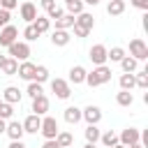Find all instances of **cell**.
<instances>
[{"label":"cell","mask_w":148,"mask_h":148,"mask_svg":"<svg viewBox=\"0 0 148 148\" xmlns=\"http://www.w3.org/2000/svg\"><path fill=\"white\" fill-rule=\"evenodd\" d=\"M86 74H88V72H86L81 65H74V67L69 69V81H72L74 86H76V83H83V81H86Z\"/></svg>","instance_id":"obj_17"},{"label":"cell","mask_w":148,"mask_h":148,"mask_svg":"<svg viewBox=\"0 0 148 148\" xmlns=\"http://www.w3.org/2000/svg\"><path fill=\"white\" fill-rule=\"evenodd\" d=\"M18 12H21V18H23L25 23H32V21L37 18V7H35L30 0H25V2L21 5V9H18Z\"/></svg>","instance_id":"obj_12"},{"label":"cell","mask_w":148,"mask_h":148,"mask_svg":"<svg viewBox=\"0 0 148 148\" xmlns=\"http://www.w3.org/2000/svg\"><path fill=\"white\" fill-rule=\"evenodd\" d=\"M81 118H86L88 125H97V123L102 120V109L95 106V104H90V106H86V109L81 111Z\"/></svg>","instance_id":"obj_9"},{"label":"cell","mask_w":148,"mask_h":148,"mask_svg":"<svg viewBox=\"0 0 148 148\" xmlns=\"http://www.w3.org/2000/svg\"><path fill=\"white\" fill-rule=\"evenodd\" d=\"M65 120H67L69 125H76V123L81 120V109H76V106H67V109H65Z\"/></svg>","instance_id":"obj_22"},{"label":"cell","mask_w":148,"mask_h":148,"mask_svg":"<svg viewBox=\"0 0 148 148\" xmlns=\"http://www.w3.org/2000/svg\"><path fill=\"white\" fill-rule=\"evenodd\" d=\"M9 148H25V146H23V143H21V139H18V141H12V143H9Z\"/></svg>","instance_id":"obj_44"},{"label":"cell","mask_w":148,"mask_h":148,"mask_svg":"<svg viewBox=\"0 0 148 148\" xmlns=\"http://www.w3.org/2000/svg\"><path fill=\"white\" fill-rule=\"evenodd\" d=\"M12 116H14L12 104H9V102H0V118H2V120H9Z\"/></svg>","instance_id":"obj_33"},{"label":"cell","mask_w":148,"mask_h":148,"mask_svg":"<svg viewBox=\"0 0 148 148\" xmlns=\"http://www.w3.org/2000/svg\"><path fill=\"white\" fill-rule=\"evenodd\" d=\"M32 25H35V30L42 35V32H46V30L51 28V18H46V16H37V18L32 21Z\"/></svg>","instance_id":"obj_24"},{"label":"cell","mask_w":148,"mask_h":148,"mask_svg":"<svg viewBox=\"0 0 148 148\" xmlns=\"http://www.w3.org/2000/svg\"><path fill=\"white\" fill-rule=\"evenodd\" d=\"M9 18H12L9 9H2V7H0V28H2V25H7V23H9Z\"/></svg>","instance_id":"obj_37"},{"label":"cell","mask_w":148,"mask_h":148,"mask_svg":"<svg viewBox=\"0 0 148 148\" xmlns=\"http://www.w3.org/2000/svg\"><path fill=\"white\" fill-rule=\"evenodd\" d=\"M116 102H118V106H132L134 97H132V92H130V90H120V92L116 95Z\"/></svg>","instance_id":"obj_25"},{"label":"cell","mask_w":148,"mask_h":148,"mask_svg":"<svg viewBox=\"0 0 148 148\" xmlns=\"http://www.w3.org/2000/svg\"><path fill=\"white\" fill-rule=\"evenodd\" d=\"M83 148H95V143H86V146H83Z\"/></svg>","instance_id":"obj_49"},{"label":"cell","mask_w":148,"mask_h":148,"mask_svg":"<svg viewBox=\"0 0 148 148\" xmlns=\"http://www.w3.org/2000/svg\"><path fill=\"white\" fill-rule=\"evenodd\" d=\"M111 148H125V146H123V143H116V146H111Z\"/></svg>","instance_id":"obj_50"},{"label":"cell","mask_w":148,"mask_h":148,"mask_svg":"<svg viewBox=\"0 0 148 148\" xmlns=\"http://www.w3.org/2000/svg\"><path fill=\"white\" fill-rule=\"evenodd\" d=\"M9 49V56L12 58H16V60H28L30 58V46H28V42H14V44H9L7 46Z\"/></svg>","instance_id":"obj_2"},{"label":"cell","mask_w":148,"mask_h":148,"mask_svg":"<svg viewBox=\"0 0 148 148\" xmlns=\"http://www.w3.org/2000/svg\"><path fill=\"white\" fill-rule=\"evenodd\" d=\"M81 2H86V5H99V0H81Z\"/></svg>","instance_id":"obj_46"},{"label":"cell","mask_w":148,"mask_h":148,"mask_svg":"<svg viewBox=\"0 0 148 148\" xmlns=\"http://www.w3.org/2000/svg\"><path fill=\"white\" fill-rule=\"evenodd\" d=\"M21 97H23V92H21L16 86H7V88H5V102L16 104V102H21Z\"/></svg>","instance_id":"obj_18"},{"label":"cell","mask_w":148,"mask_h":148,"mask_svg":"<svg viewBox=\"0 0 148 148\" xmlns=\"http://www.w3.org/2000/svg\"><path fill=\"white\" fill-rule=\"evenodd\" d=\"M111 67H106V65H97L92 72H88L86 74V83L90 86V88H95V86H102V83H106V81H111Z\"/></svg>","instance_id":"obj_1"},{"label":"cell","mask_w":148,"mask_h":148,"mask_svg":"<svg viewBox=\"0 0 148 148\" xmlns=\"http://www.w3.org/2000/svg\"><path fill=\"white\" fill-rule=\"evenodd\" d=\"M16 5H18V0H0V7H2V9H9V12H12Z\"/></svg>","instance_id":"obj_39"},{"label":"cell","mask_w":148,"mask_h":148,"mask_svg":"<svg viewBox=\"0 0 148 148\" xmlns=\"http://www.w3.org/2000/svg\"><path fill=\"white\" fill-rule=\"evenodd\" d=\"M39 132L44 134V139H56V134L60 132V130H58V120H56L53 116H44V118H42Z\"/></svg>","instance_id":"obj_3"},{"label":"cell","mask_w":148,"mask_h":148,"mask_svg":"<svg viewBox=\"0 0 148 148\" xmlns=\"http://www.w3.org/2000/svg\"><path fill=\"white\" fill-rule=\"evenodd\" d=\"M67 148H72V146H67Z\"/></svg>","instance_id":"obj_52"},{"label":"cell","mask_w":148,"mask_h":148,"mask_svg":"<svg viewBox=\"0 0 148 148\" xmlns=\"http://www.w3.org/2000/svg\"><path fill=\"white\" fill-rule=\"evenodd\" d=\"M21 125H23V132H28V134H37L39 127H42V118H39L37 113H30Z\"/></svg>","instance_id":"obj_10"},{"label":"cell","mask_w":148,"mask_h":148,"mask_svg":"<svg viewBox=\"0 0 148 148\" xmlns=\"http://www.w3.org/2000/svg\"><path fill=\"white\" fill-rule=\"evenodd\" d=\"M74 25V16L72 14H62L58 21H56V30H67V28H72Z\"/></svg>","instance_id":"obj_23"},{"label":"cell","mask_w":148,"mask_h":148,"mask_svg":"<svg viewBox=\"0 0 148 148\" xmlns=\"http://www.w3.org/2000/svg\"><path fill=\"white\" fill-rule=\"evenodd\" d=\"M5 130H7V120L0 118V134H5Z\"/></svg>","instance_id":"obj_45"},{"label":"cell","mask_w":148,"mask_h":148,"mask_svg":"<svg viewBox=\"0 0 148 148\" xmlns=\"http://www.w3.org/2000/svg\"><path fill=\"white\" fill-rule=\"evenodd\" d=\"M5 58H7V56H2V53H0V67H2V62H5Z\"/></svg>","instance_id":"obj_48"},{"label":"cell","mask_w":148,"mask_h":148,"mask_svg":"<svg viewBox=\"0 0 148 148\" xmlns=\"http://www.w3.org/2000/svg\"><path fill=\"white\" fill-rule=\"evenodd\" d=\"M5 134H7L12 141H18V139H21L25 132H23V125H21L18 120H9V123H7V130H5Z\"/></svg>","instance_id":"obj_13"},{"label":"cell","mask_w":148,"mask_h":148,"mask_svg":"<svg viewBox=\"0 0 148 148\" xmlns=\"http://www.w3.org/2000/svg\"><path fill=\"white\" fill-rule=\"evenodd\" d=\"M74 23H76V25H81V28H86V30H92V25H95V18H92V14H86V12H81V14H76Z\"/></svg>","instance_id":"obj_16"},{"label":"cell","mask_w":148,"mask_h":148,"mask_svg":"<svg viewBox=\"0 0 148 148\" xmlns=\"http://www.w3.org/2000/svg\"><path fill=\"white\" fill-rule=\"evenodd\" d=\"M51 90L56 92V97H58V99H67V97L72 95L69 81H65V79H53V81H51Z\"/></svg>","instance_id":"obj_5"},{"label":"cell","mask_w":148,"mask_h":148,"mask_svg":"<svg viewBox=\"0 0 148 148\" xmlns=\"http://www.w3.org/2000/svg\"><path fill=\"white\" fill-rule=\"evenodd\" d=\"M42 7L49 12V9H53V7H56V2H53V0H42Z\"/></svg>","instance_id":"obj_43"},{"label":"cell","mask_w":148,"mask_h":148,"mask_svg":"<svg viewBox=\"0 0 148 148\" xmlns=\"http://www.w3.org/2000/svg\"><path fill=\"white\" fill-rule=\"evenodd\" d=\"M35 67H37V65H32L30 60H23V62L18 65L16 74H18L21 79H25V81H32V76H35Z\"/></svg>","instance_id":"obj_14"},{"label":"cell","mask_w":148,"mask_h":148,"mask_svg":"<svg viewBox=\"0 0 148 148\" xmlns=\"http://www.w3.org/2000/svg\"><path fill=\"white\" fill-rule=\"evenodd\" d=\"M23 37H25V42H35V39L39 37V32H37V30H35V25L30 23V25L23 30Z\"/></svg>","instance_id":"obj_35"},{"label":"cell","mask_w":148,"mask_h":148,"mask_svg":"<svg viewBox=\"0 0 148 148\" xmlns=\"http://www.w3.org/2000/svg\"><path fill=\"white\" fill-rule=\"evenodd\" d=\"M81 12H83V2H81V0H72V2H67V14L76 16V14H81Z\"/></svg>","instance_id":"obj_32"},{"label":"cell","mask_w":148,"mask_h":148,"mask_svg":"<svg viewBox=\"0 0 148 148\" xmlns=\"http://www.w3.org/2000/svg\"><path fill=\"white\" fill-rule=\"evenodd\" d=\"M30 97H37V95H42L44 90H42V83H37V81H30L28 83V90H25Z\"/></svg>","instance_id":"obj_34"},{"label":"cell","mask_w":148,"mask_h":148,"mask_svg":"<svg viewBox=\"0 0 148 148\" xmlns=\"http://www.w3.org/2000/svg\"><path fill=\"white\" fill-rule=\"evenodd\" d=\"M69 32L67 30H53L51 32V42H53V46H67L69 44Z\"/></svg>","instance_id":"obj_15"},{"label":"cell","mask_w":148,"mask_h":148,"mask_svg":"<svg viewBox=\"0 0 148 148\" xmlns=\"http://www.w3.org/2000/svg\"><path fill=\"white\" fill-rule=\"evenodd\" d=\"M49 79V69L44 67V65H37L35 67V76H32V81H37V83H44Z\"/></svg>","instance_id":"obj_31"},{"label":"cell","mask_w":148,"mask_h":148,"mask_svg":"<svg viewBox=\"0 0 148 148\" xmlns=\"http://www.w3.org/2000/svg\"><path fill=\"white\" fill-rule=\"evenodd\" d=\"M42 148H60V146H58V143H56V139H46V141H44V146H42Z\"/></svg>","instance_id":"obj_42"},{"label":"cell","mask_w":148,"mask_h":148,"mask_svg":"<svg viewBox=\"0 0 148 148\" xmlns=\"http://www.w3.org/2000/svg\"><path fill=\"white\" fill-rule=\"evenodd\" d=\"M136 65H139V60H134L132 56H125V58L120 60V67H123V72H134V69H136Z\"/></svg>","instance_id":"obj_30"},{"label":"cell","mask_w":148,"mask_h":148,"mask_svg":"<svg viewBox=\"0 0 148 148\" xmlns=\"http://www.w3.org/2000/svg\"><path fill=\"white\" fill-rule=\"evenodd\" d=\"M106 46L104 44H95V46H90V53H88V58L92 60V65H104L106 62Z\"/></svg>","instance_id":"obj_8"},{"label":"cell","mask_w":148,"mask_h":148,"mask_svg":"<svg viewBox=\"0 0 148 148\" xmlns=\"http://www.w3.org/2000/svg\"><path fill=\"white\" fill-rule=\"evenodd\" d=\"M136 141H141V132L136 127H127V130H123L118 134V143H123V146H132Z\"/></svg>","instance_id":"obj_6"},{"label":"cell","mask_w":148,"mask_h":148,"mask_svg":"<svg viewBox=\"0 0 148 148\" xmlns=\"http://www.w3.org/2000/svg\"><path fill=\"white\" fill-rule=\"evenodd\" d=\"M130 56L134 60H146L148 58V46L143 39H132L130 42Z\"/></svg>","instance_id":"obj_4"},{"label":"cell","mask_w":148,"mask_h":148,"mask_svg":"<svg viewBox=\"0 0 148 148\" xmlns=\"http://www.w3.org/2000/svg\"><path fill=\"white\" fill-rule=\"evenodd\" d=\"M134 86H136V79H134V74H132V72L120 74V90H132Z\"/></svg>","instance_id":"obj_21"},{"label":"cell","mask_w":148,"mask_h":148,"mask_svg":"<svg viewBox=\"0 0 148 148\" xmlns=\"http://www.w3.org/2000/svg\"><path fill=\"white\" fill-rule=\"evenodd\" d=\"M16 39H18V30H16L12 23L2 25V30H0V46H9V44H14Z\"/></svg>","instance_id":"obj_7"},{"label":"cell","mask_w":148,"mask_h":148,"mask_svg":"<svg viewBox=\"0 0 148 148\" xmlns=\"http://www.w3.org/2000/svg\"><path fill=\"white\" fill-rule=\"evenodd\" d=\"M56 143H58L60 148H67V146L74 143V136H72L69 132H58V134H56Z\"/></svg>","instance_id":"obj_26"},{"label":"cell","mask_w":148,"mask_h":148,"mask_svg":"<svg viewBox=\"0 0 148 148\" xmlns=\"http://www.w3.org/2000/svg\"><path fill=\"white\" fill-rule=\"evenodd\" d=\"M72 28H74V35H76V37H88V32H90V30H86V28H81V25H76V23H74Z\"/></svg>","instance_id":"obj_40"},{"label":"cell","mask_w":148,"mask_h":148,"mask_svg":"<svg viewBox=\"0 0 148 148\" xmlns=\"http://www.w3.org/2000/svg\"><path fill=\"white\" fill-rule=\"evenodd\" d=\"M46 14H49V18H53V21H58V18H60V16L65 14V12H62L60 7H53V9H49Z\"/></svg>","instance_id":"obj_38"},{"label":"cell","mask_w":148,"mask_h":148,"mask_svg":"<svg viewBox=\"0 0 148 148\" xmlns=\"http://www.w3.org/2000/svg\"><path fill=\"white\" fill-rule=\"evenodd\" d=\"M0 69H2V74L14 76V74H16V69H18V60L9 56V58H5V62H2V67H0Z\"/></svg>","instance_id":"obj_19"},{"label":"cell","mask_w":148,"mask_h":148,"mask_svg":"<svg viewBox=\"0 0 148 148\" xmlns=\"http://www.w3.org/2000/svg\"><path fill=\"white\" fill-rule=\"evenodd\" d=\"M130 2H132L136 9H143V12L148 9V0H130Z\"/></svg>","instance_id":"obj_41"},{"label":"cell","mask_w":148,"mask_h":148,"mask_svg":"<svg viewBox=\"0 0 148 148\" xmlns=\"http://www.w3.org/2000/svg\"><path fill=\"white\" fill-rule=\"evenodd\" d=\"M86 141H88V143H97V141H99V130H97V125H88V127H86Z\"/></svg>","instance_id":"obj_29"},{"label":"cell","mask_w":148,"mask_h":148,"mask_svg":"<svg viewBox=\"0 0 148 148\" xmlns=\"http://www.w3.org/2000/svg\"><path fill=\"white\" fill-rule=\"evenodd\" d=\"M125 58V49H120V46H113L111 51H106V60H111V62H120Z\"/></svg>","instance_id":"obj_27"},{"label":"cell","mask_w":148,"mask_h":148,"mask_svg":"<svg viewBox=\"0 0 148 148\" xmlns=\"http://www.w3.org/2000/svg\"><path fill=\"white\" fill-rule=\"evenodd\" d=\"M65 2H72V0H65Z\"/></svg>","instance_id":"obj_51"},{"label":"cell","mask_w":148,"mask_h":148,"mask_svg":"<svg viewBox=\"0 0 148 148\" xmlns=\"http://www.w3.org/2000/svg\"><path fill=\"white\" fill-rule=\"evenodd\" d=\"M125 148H143V146H141V143L136 141V143H132V146H125Z\"/></svg>","instance_id":"obj_47"},{"label":"cell","mask_w":148,"mask_h":148,"mask_svg":"<svg viewBox=\"0 0 148 148\" xmlns=\"http://www.w3.org/2000/svg\"><path fill=\"white\" fill-rule=\"evenodd\" d=\"M49 97L42 92V95H37V97H32V113H37V116H44L46 111H49Z\"/></svg>","instance_id":"obj_11"},{"label":"cell","mask_w":148,"mask_h":148,"mask_svg":"<svg viewBox=\"0 0 148 148\" xmlns=\"http://www.w3.org/2000/svg\"><path fill=\"white\" fill-rule=\"evenodd\" d=\"M134 79H136V86H139V88H148V69L139 72Z\"/></svg>","instance_id":"obj_36"},{"label":"cell","mask_w":148,"mask_h":148,"mask_svg":"<svg viewBox=\"0 0 148 148\" xmlns=\"http://www.w3.org/2000/svg\"><path fill=\"white\" fill-rule=\"evenodd\" d=\"M99 141H102V143H104L106 148H111V146H116V143H118V134L109 130V132H104V134H99Z\"/></svg>","instance_id":"obj_28"},{"label":"cell","mask_w":148,"mask_h":148,"mask_svg":"<svg viewBox=\"0 0 148 148\" xmlns=\"http://www.w3.org/2000/svg\"><path fill=\"white\" fill-rule=\"evenodd\" d=\"M106 12H109L111 16H120V14L125 12V0H109Z\"/></svg>","instance_id":"obj_20"}]
</instances>
